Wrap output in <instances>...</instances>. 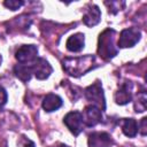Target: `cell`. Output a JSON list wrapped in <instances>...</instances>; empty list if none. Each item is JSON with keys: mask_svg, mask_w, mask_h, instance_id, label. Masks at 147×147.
Masks as SVG:
<instances>
[{"mask_svg": "<svg viewBox=\"0 0 147 147\" xmlns=\"http://www.w3.org/2000/svg\"><path fill=\"white\" fill-rule=\"evenodd\" d=\"M116 31L114 29H106L99 36L98 42V54L103 60H110L118 53L116 46Z\"/></svg>", "mask_w": 147, "mask_h": 147, "instance_id": "obj_2", "label": "cell"}, {"mask_svg": "<svg viewBox=\"0 0 147 147\" xmlns=\"http://www.w3.org/2000/svg\"><path fill=\"white\" fill-rule=\"evenodd\" d=\"M82 117H83V123L86 126H90V127L91 126H95L102 119L101 109H99L98 107H95L93 105L86 106L85 109L82 113Z\"/></svg>", "mask_w": 147, "mask_h": 147, "instance_id": "obj_7", "label": "cell"}, {"mask_svg": "<svg viewBox=\"0 0 147 147\" xmlns=\"http://www.w3.org/2000/svg\"><path fill=\"white\" fill-rule=\"evenodd\" d=\"M141 37V32L138 28H127L122 30L119 33V38L117 41L118 47L122 48H127V47H133Z\"/></svg>", "mask_w": 147, "mask_h": 147, "instance_id": "obj_4", "label": "cell"}, {"mask_svg": "<svg viewBox=\"0 0 147 147\" xmlns=\"http://www.w3.org/2000/svg\"><path fill=\"white\" fill-rule=\"evenodd\" d=\"M115 101L117 105H126L132 100V85L130 83H124L115 92Z\"/></svg>", "mask_w": 147, "mask_h": 147, "instance_id": "obj_10", "label": "cell"}, {"mask_svg": "<svg viewBox=\"0 0 147 147\" xmlns=\"http://www.w3.org/2000/svg\"><path fill=\"white\" fill-rule=\"evenodd\" d=\"M59 147H69V146H67V145H63V144H61Z\"/></svg>", "mask_w": 147, "mask_h": 147, "instance_id": "obj_21", "label": "cell"}, {"mask_svg": "<svg viewBox=\"0 0 147 147\" xmlns=\"http://www.w3.org/2000/svg\"><path fill=\"white\" fill-rule=\"evenodd\" d=\"M122 131L126 137L133 138L138 133V123L133 118H124L122 122Z\"/></svg>", "mask_w": 147, "mask_h": 147, "instance_id": "obj_15", "label": "cell"}, {"mask_svg": "<svg viewBox=\"0 0 147 147\" xmlns=\"http://www.w3.org/2000/svg\"><path fill=\"white\" fill-rule=\"evenodd\" d=\"M134 109L137 113H142L146 110V93L140 92L134 102Z\"/></svg>", "mask_w": 147, "mask_h": 147, "instance_id": "obj_16", "label": "cell"}, {"mask_svg": "<svg viewBox=\"0 0 147 147\" xmlns=\"http://www.w3.org/2000/svg\"><path fill=\"white\" fill-rule=\"evenodd\" d=\"M38 55V48L34 45H23L21 46L16 54L15 57L20 63L23 64H29V63H33L34 60L37 59Z\"/></svg>", "mask_w": 147, "mask_h": 147, "instance_id": "obj_6", "label": "cell"}, {"mask_svg": "<svg viewBox=\"0 0 147 147\" xmlns=\"http://www.w3.org/2000/svg\"><path fill=\"white\" fill-rule=\"evenodd\" d=\"M85 45V36L83 33H75L70 36L65 42L67 49L70 52H79L84 48Z\"/></svg>", "mask_w": 147, "mask_h": 147, "instance_id": "obj_13", "label": "cell"}, {"mask_svg": "<svg viewBox=\"0 0 147 147\" xmlns=\"http://www.w3.org/2000/svg\"><path fill=\"white\" fill-rule=\"evenodd\" d=\"M126 147H133V146H126Z\"/></svg>", "mask_w": 147, "mask_h": 147, "instance_id": "obj_22", "label": "cell"}, {"mask_svg": "<svg viewBox=\"0 0 147 147\" xmlns=\"http://www.w3.org/2000/svg\"><path fill=\"white\" fill-rule=\"evenodd\" d=\"M85 96L90 102H92L93 106H95L102 110L106 109V100H105L103 90H102V85H101L100 80H95L92 85L86 87Z\"/></svg>", "mask_w": 147, "mask_h": 147, "instance_id": "obj_3", "label": "cell"}, {"mask_svg": "<svg viewBox=\"0 0 147 147\" xmlns=\"http://www.w3.org/2000/svg\"><path fill=\"white\" fill-rule=\"evenodd\" d=\"M23 3L24 2L22 0H7L3 2V5L10 10H17L18 8H21L23 6Z\"/></svg>", "mask_w": 147, "mask_h": 147, "instance_id": "obj_17", "label": "cell"}, {"mask_svg": "<svg viewBox=\"0 0 147 147\" xmlns=\"http://www.w3.org/2000/svg\"><path fill=\"white\" fill-rule=\"evenodd\" d=\"M138 126H140V129H138V131H140V133H141L142 136H146V133H147V118L144 117V118L140 121V123H139Z\"/></svg>", "mask_w": 147, "mask_h": 147, "instance_id": "obj_20", "label": "cell"}, {"mask_svg": "<svg viewBox=\"0 0 147 147\" xmlns=\"http://www.w3.org/2000/svg\"><path fill=\"white\" fill-rule=\"evenodd\" d=\"M62 103H63V101H62V99L57 94L49 93L42 100V108H44L45 111L51 113V111L57 110L62 106Z\"/></svg>", "mask_w": 147, "mask_h": 147, "instance_id": "obj_12", "label": "cell"}, {"mask_svg": "<svg viewBox=\"0 0 147 147\" xmlns=\"http://www.w3.org/2000/svg\"><path fill=\"white\" fill-rule=\"evenodd\" d=\"M88 147H111L114 141L107 132H93L88 136Z\"/></svg>", "mask_w": 147, "mask_h": 147, "instance_id": "obj_9", "label": "cell"}, {"mask_svg": "<svg viewBox=\"0 0 147 147\" xmlns=\"http://www.w3.org/2000/svg\"><path fill=\"white\" fill-rule=\"evenodd\" d=\"M101 20V11L98 6L91 5L90 8L86 10V13L83 16V22L87 26H94L96 25Z\"/></svg>", "mask_w": 147, "mask_h": 147, "instance_id": "obj_11", "label": "cell"}, {"mask_svg": "<svg viewBox=\"0 0 147 147\" xmlns=\"http://www.w3.org/2000/svg\"><path fill=\"white\" fill-rule=\"evenodd\" d=\"M108 6L109 13L116 14L118 10H121V7H124V2H119V1H110V2H105Z\"/></svg>", "mask_w": 147, "mask_h": 147, "instance_id": "obj_18", "label": "cell"}, {"mask_svg": "<svg viewBox=\"0 0 147 147\" xmlns=\"http://www.w3.org/2000/svg\"><path fill=\"white\" fill-rule=\"evenodd\" d=\"M63 123L65 124V126L69 129V131L74 136H78L83 131L84 123H83V117H82L80 111H70V113H68L63 118Z\"/></svg>", "mask_w": 147, "mask_h": 147, "instance_id": "obj_5", "label": "cell"}, {"mask_svg": "<svg viewBox=\"0 0 147 147\" xmlns=\"http://www.w3.org/2000/svg\"><path fill=\"white\" fill-rule=\"evenodd\" d=\"M0 63H1V56H0Z\"/></svg>", "mask_w": 147, "mask_h": 147, "instance_id": "obj_23", "label": "cell"}, {"mask_svg": "<svg viewBox=\"0 0 147 147\" xmlns=\"http://www.w3.org/2000/svg\"><path fill=\"white\" fill-rule=\"evenodd\" d=\"M31 67H32V74H34V76L40 80L48 78L53 71L48 61H46L42 57H37L34 62L31 64Z\"/></svg>", "mask_w": 147, "mask_h": 147, "instance_id": "obj_8", "label": "cell"}, {"mask_svg": "<svg viewBox=\"0 0 147 147\" xmlns=\"http://www.w3.org/2000/svg\"><path fill=\"white\" fill-rule=\"evenodd\" d=\"M7 99H8L7 92H6V90L0 85V107H2V106H5V105H6Z\"/></svg>", "mask_w": 147, "mask_h": 147, "instance_id": "obj_19", "label": "cell"}, {"mask_svg": "<svg viewBox=\"0 0 147 147\" xmlns=\"http://www.w3.org/2000/svg\"><path fill=\"white\" fill-rule=\"evenodd\" d=\"M95 61L94 55L87 54L78 57H65L62 62L63 70L68 72L70 76L79 77L93 68V63Z\"/></svg>", "mask_w": 147, "mask_h": 147, "instance_id": "obj_1", "label": "cell"}, {"mask_svg": "<svg viewBox=\"0 0 147 147\" xmlns=\"http://www.w3.org/2000/svg\"><path fill=\"white\" fill-rule=\"evenodd\" d=\"M14 74L22 82H28V80H30L31 75H32V67H31V64L20 63L14 67Z\"/></svg>", "mask_w": 147, "mask_h": 147, "instance_id": "obj_14", "label": "cell"}]
</instances>
